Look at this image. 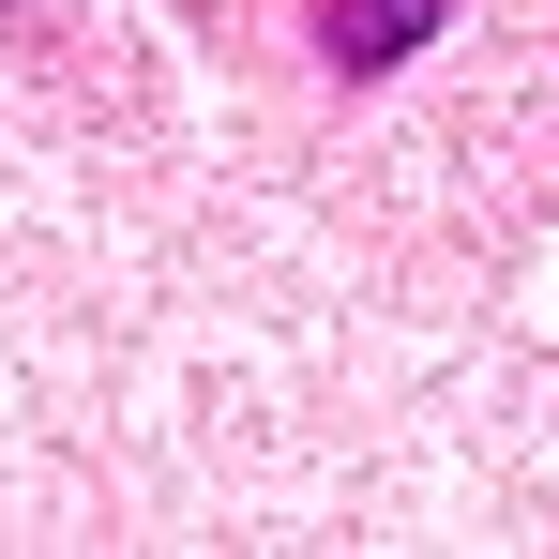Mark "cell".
Returning a JSON list of instances; mask_svg holds the SVG:
<instances>
[{"mask_svg":"<svg viewBox=\"0 0 559 559\" xmlns=\"http://www.w3.org/2000/svg\"><path fill=\"white\" fill-rule=\"evenodd\" d=\"M439 15L454 0H318V61L333 76H393L408 46H439Z\"/></svg>","mask_w":559,"mask_h":559,"instance_id":"6da1fadb","label":"cell"}]
</instances>
